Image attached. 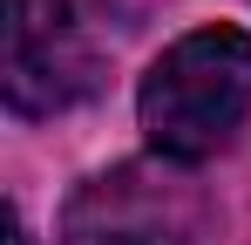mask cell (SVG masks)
Returning <instances> with one entry per match:
<instances>
[{
  "mask_svg": "<svg viewBox=\"0 0 251 245\" xmlns=\"http://www.w3.org/2000/svg\"><path fill=\"white\" fill-rule=\"evenodd\" d=\"M136 116L170 163H197L251 116V34L197 28L150 61L136 89Z\"/></svg>",
  "mask_w": 251,
  "mask_h": 245,
  "instance_id": "cell-1",
  "label": "cell"
},
{
  "mask_svg": "<svg viewBox=\"0 0 251 245\" xmlns=\"http://www.w3.org/2000/svg\"><path fill=\"white\" fill-rule=\"evenodd\" d=\"M0 89L14 116H54L95 89V48L68 0H7Z\"/></svg>",
  "mask_w": 251,
  "mask_h": 245,
  "instance_id": "cell-2",
  "label": "cell"
},
{
  "mask_svg": "<svg viewBox=\"0 0 251 245\" xmlns=\"http://www.w3.org/2000/svg\"><path fill=\"white\" fill-rule=\"evenodd\" d=\"M197 204L150 170H109L68 204V245H190Z\"/></svg>",
  "mask_w": 251,
  "mask_h": 245,
  "instance_id": "cell-3",
  "label": "cell"
},
{
  "mask_svg": "<svg viewBox=\"0 0 251 245\" xmlns=\"http://www.w3.org/2000/svg\"><path fill=\"white\" fill-rule=\"evenodd\" d=\"M7 245H27V232H21V211H7Z\"/></svg>",
  "mask_w": 251,
  "mask_h": 245,
  "instance_id": "cell-4",
  "label": "cell"
}]
</instances>
